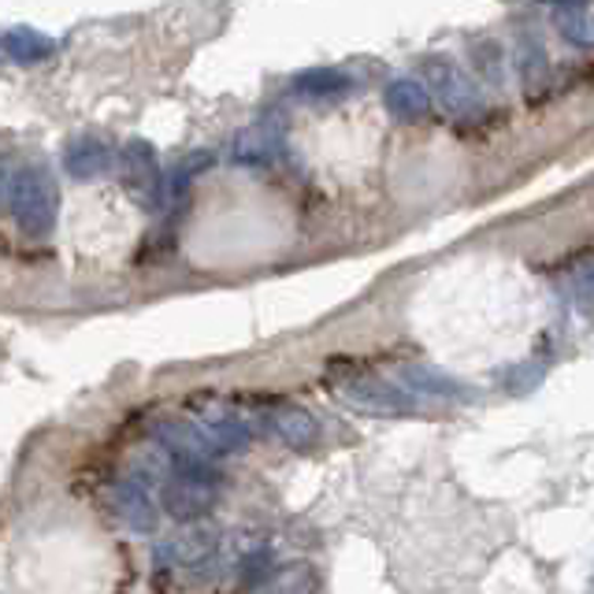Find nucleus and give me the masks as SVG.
Masks as SVG:
<instances>
[{"instance_id":"f257e3e1","label":"nucleus","mask_w":594,"mask_h":594,"mask_svg":"<svg viewBox=\"0 0 594 594\" xmlns=\"http://www.w3.org/2000/svg\"><path fill=\"white\" fill-rule=\"evenodd\" d=\"M350 401L357 409L364 412H383V417H398V412H409V398H405L401 391H394V386L386 383H364V386H353L350 391Z\"/></svg>"},{"instance_id":"f03ea898","label":"nucleus","mask_w":594,"mask_h":594,"mask_svg":"<svg viewBox=\"0 0 594 594\" xmlns=\"http://www.w3.org/2000/svg\"><path fill=\"white\" fill-rule=\"evenodd\" d=\"M409 386H417L420 394H435V398H450V401H473L476 391L465 383H457L454 375L446 372H435V368H417V372L405 375Z\"/></svg>"}]
</instances>
